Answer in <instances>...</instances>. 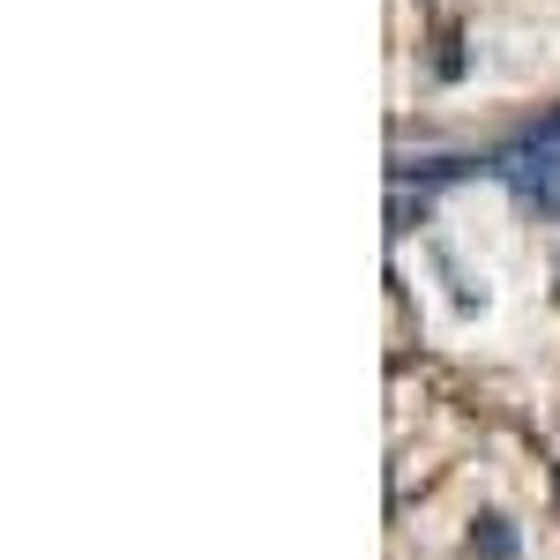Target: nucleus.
Wrapping results in <instances>:
<instances>
[{
	"mask_svg": "<svg viewBox=\"0 0 560 560\" xmlns=\"http://www.w3.org/2000/svg\"><path fill=\"white\" fill-rule=\"evenodd\" d=\"M471 173H478V165H471V158H456V150H448V158H396V165H388L396 187H419V195L441 187V179H471Z\"/></svg>",
	"mask_w": 560,
	"mask_h": 560,
	"instance_id": "nucleus-1",
	"label": "nucleus"
},
{
	"mask_svg": "<svg viewBox=\"0 0 560 560\" xmlns=\"http://www.w3.org/2000/svg\"><path fill=\"white\" fill-rule=\"evenodd\" d=\"M516 546L523 538H516V523L501 516V509H486V516L471 523V553L478 560H516Z\"/></svg>",
	"mask_w": 560,
	"mask_h": 560,
	"instance_id": "nucleus-2",
	"label": "nucleus"
},
{
	"mask_svg": "<svg viewBox=\"0 0 560 560\" xmlns=\"http://www.w3.org/2000/svg\"><path fill=\"white\" fill-rule=\"evenodd\" d=\"M427 224V195L419 187H396V202H388V232H419Z\"/></svg>",
	"mask_w": 560,
	"mask_h": 560,
	"instance_id": "nucleus-3",
	"label": "nucleus"
},
{
	"mask_svg": "<svg viewBox=\"0 0 560 560\" xmlns=\"http://www.w3.org/2000/svg\"><path fill=\"white\" fill-rule=\"evenodd\" d=\"M433 75H448V83L464 75V45H456V31H448V38H441V52H433Z\"/></svg>",
	"mask_w": 560,
	"mask_h": 560,
	"instance_id": "nucleus-4",
	"label": "nucleus"
}]
</instances>
